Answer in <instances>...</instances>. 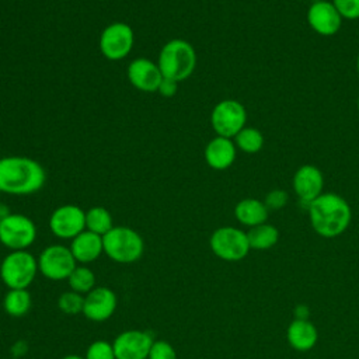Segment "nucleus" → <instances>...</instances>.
Here are the masks:
<instances>
[{
  "instance_id": "obj_30",
  "label": "nucleus",
  "mask_w": 359,
  "mask_h": 359,
  "mask_svg": "<svg viewBox=\"0 0 359 359\" xmlns=\"http://www.w3.org/2000/svg\"><path fill=\"white\" fill-rule=\"evenodd\" d=\"M289 202V194L285 189H272L265 195L264 203L269 210H279Z\"/></svg>"
},
{
  "instance_id": "obj_24",
  "label": "nucleus",
  "mask_w": 359,
  "mask_h": 359,
  "mask_svg": "<svg viewBox=\"0 0 359 359\" xmlns=\"http://www.w3.org/2000/svg\"><path fill=\"white\" fill-rule=\"evenodd\" d=\"M95 273L87 265H80L73 269V272L67 278V285L70 290H74L80 294H87L90 290L95 287Z\"/></svg>"
},
{
  "instance_id": "obj_14",
  "label": "nucleus",
  "mask_w": 359,
  "mask_h": 359,
  "mask_svg": "<svg viewBox=\"0 0 359 359\" xmlns=\"http://www.w3.org/2000/svg\"><path fill=\"white\" fill-rule=\"evenodd\" d=\"M307 22L310 28L323 36L335 35L342 24V17L334 7L332 1H314L307 10Z\"/></svg>"
},
{
  "instance_id": "obj_22",
  "label": "nucleus",
  "mask_w": 359,
  "mask_h": 359,
  "mask_svg": "<svg viewBox=\"0 0 359 359\" xmlns=\"http://www.w3.org/2000/svg\"><path fill=\"white\" fill-rule=\"evenodd\" d=\"M248 243L251 250H269L272 248L279 240V230L269 223H262L255 227H251L247 231Z\"/></svg>"
},
{
  "instance_id": "obj_18",
  "label": "nucleus",
  "mask_w": 359,
  "mask_h": 359,
  "mask_svg": "<svg viewBox=\"0 0 359 359\" xmlns=\"http://www.w3.org/2000/svg\"><path fill=\"white\" fill-rule=\"evenodd\" d=\"M69 248L77 264L88 265L97 261L101 254H104L102 236L95 234L90 230H84L73 240H70Z\"/></svg>"
},
{
  "instance_id": "obj_15",
  "label": "nucleus",
  "mask_w": 359,
  "mask_h": 359,
  "mask_svg": "<svg viewBox=\"0 0 359 359\" xmlns=\"http://www.w3.org/2000/svg\"><path fill=\"white\" fill-rule=\"evenodd\" d=\"M126 74L130 84L139 91L144 93H157L163 80V74L157 62H153L147 57L133 59L128 65Z\"/></svg>"
},
{
  "instance_id": "obj_12",
  "label": "nucleus",
  "mask_w": 359,
  "mask_h": 359,
  "mask_svg": "<svg viewBox=\"0 0 359 359\" xmlns=\"http://www.w3.org/2000/svg\"><path fill=\"white\" fill-rule=\"evenodd\" d=\"M154 339L149 331L126 330L112 341L116 359H147Z\"/></svg>"
},
{
  "instance_id": "obj_10",
  "label": "nucleus",
  "mask_w": 359,
  "mask_h": 359,
  "mask_svg": "<svg viewBox=\"0 0 359 359\" xmlns=\"http://www.w3.org/2000/svg\"><path fill=\"white\" fill-rule=\"evenodd\" d=\"M135 43V34L129 24L116 21L107 25L100 35V50L108 60L125 59Z\"/></svg>"
},
{
  "instance_id": "obj_32",
  "label": "nucleus",
  "mask_w": 359,
  "mask_h": 359,
  "mask_svg": "<svg viewBox=\"0 0 359 359\" xmlns=\"http://www.w3.org/2000/svg\"><path fill=\"white\" fill-rule=\"evenodd\" d=\"M296 317L299 320H307V314H309V309L306 306H297L296 309Z\"/></svg>"
},
{
  "instance_id": "obj_11",
  "label": "nucleus",
  "mask_w": 359,
  "mask_h": 359,
  "mask_svg": "<svg viewBox=\"0 0 359 359\" xmlns=\"http://www.w3.org/2000/svg\"><path fill=\"white\" fill-rule=\"evenodd\" d=\"M49 229L60 240H73L86 230V212L72 203L57 206L50 213Z\"/></svg>"
},
{
  "instance_id": "obj_19",
  "label": "nucleus",
  "mask_w": 359,
  "mask_h": 359,
  "mask_svg": "<svg viewBox=\"0 0 359 359\" xmlns=\"http://www.w3.org/2000/svg\"><path fill=\"white\" fill-rule=\"evenodd\" d=\"M286 339L289 345L299 351V352H307L317 344L318 332L313 323L309 320H293L287 330H286Z\"/></svg>"
},
{
  "instance_id": "obj_6",
  "label": "nucleus",
  "mask_w": 359,
  "mask_h": 359,
  "mask_svg": "<svg viewBox=\"0 0 359 359\" xmlns=\"http://www.w3.org/2000/svg\"><path fill=\"white\" fill-rule=\"evenodd\" d=\"M36 240V226L22 213H10L0 220V244L10 251L28 250Z\"/></svg>"
},
{
  "instance_id": "obj_17",
  "label": "nucleus",
  "mask_w": 359,
  "mask_h": 359,
  "mask_svg": "<svg viewBox=\"0 0 359 359\" xmlns=\"http://www.w3.org/2000/svg\"><path fill=\"white\" fill-rule=\"evenodd\" d=\"M203 156L210 168L222 171L233 165L237 156V147L233 139L216 135L208 142Z\"/></svg>"
},
{
  "instance_id": "obj_21",
  "label": "nucleus",
  "mask_w": 359,
  "mask_h": 359,
  "mask_svg": "<svg viewBox=\"0 0 359 359\" xmlns=\"http://www.w3.org/2000/svg\"><path fill=\"white\" fill-rule=\"evenodd\" d=\"M32 306L28 289H8L3 297V309L10 317H24Z\"/></svg>"
},
{
  "instance_id": "obj_36",
  "label": "nucleus",
  "mask_w": 359,
  "mask_h": 359,
  "mask_svg": "<svg viewBox=\"0 0 359 359\" xmlns=\"http://www.w3.org/2000/svg\"><path fill=\"white\" fill-rule=\"evenodd\" d=\"M356 105H358V111H359V98H358V104Z\"/></svg>"
},
{
  "instance_id": "obj_34",
  "label": "nucleus",
  "mask_w": 359,
  "mask_h": 359,
  "mask_svg": "<svg viewBox=\"0 0 359 359\" xmlns=\"http://www.w3.org/2000/svg\"><path fill=\"white\" fill-rule=\"evenodd\" d=\"M60 359H84V356H80V355H74V353H70V355H66Z\"/></svg>"
},
{
  "instance_id": "obj_9",
  "label": "nucleus",
  "mask_w": 359,
  "mask_h": 359,
  "mask_svg": "<svg viewBox=\"0 0 359 359\" xmlns=\"http://www.w3.org/2000/svg\"><path fill=\"white\" fill-rule=\"evenodd\" d=\"M77 262L69 247L63 244L46 245L38 257L39 273L49 280H67Z\"/></svg>"
},
{
  "instance_id": "obj_28",
  "label": "nucleus",
  "mask_w": 359,
  "mask_h": 359,
  "mask_svg": "<svg viewBox=\"0 0 359 359\" xmlns=\"http://www.w3.org/2000/svg\"><path fill=\"white\" fill-rule=\"evenodd\" d=\"M147 359H177V352L168 341L154 339Z\"/></svg>"
},
{
  "instance_id": "obj_5",
  "label": "nucleus",
  "mask_w": 359,
  "mask_h": 359,
  "mask_svg": "<svg viewBox=\"0 0 359 359\" xmlns=\"http://www.w3.org/2000/svg\"><path fill=\"white\" fill-rule=\"evenodd\" d=\"M38 272V258L28 250L10 251L0 262V280L7 289H28Z\"/></svg>"
},
{
  "instance_id": "obj_23",
  "label": "nucleus",
  "mask_w": 359,
  "mask_h": 359,
  "mask_svg": "<svg viewBox=\"0 0 359 359\" xmlns=\"http://www.w3.org/2000/svg\"><path fill=\"white\" fill-rule=\"evenodd\" d=\"M114 227V219L104 206H93L86 210V230L104 236Z\"/></svg>"
},
{
  "instance_id": "obj_33",
  "label": "nucleus",
  "mask_w": 359,
  "mask_h": 359,
  "mask_svg": "<svg viewBox=\"0 0 359 359\" xmlns=\"http://www.w3.org/2000/svg\"><path fill=\"white\" fill-rule=\"evenodd\" d=\"M11 212L8 210V206L4 205V203H0V220L4 219L7 215H10Z\"/></svg>"
},
{
  "instance_id": "obj_2",
  "label": "nucleus",
  "mask_w": 359,
  "mask_h": 359,
  "mask_svg": "<svg viewBox=\"0 0 359 359\" xmlns=\"http://www.w3.org/2000/svg\"><path fill=\"white\" fill-rule=\"evenodd\" d=\"M307 212L313 230L324 238L341 236L352 220L348 201L334 192H323L307 205Z\"/></svg>"
},
{
  "instance_id": "obj_1",
  "label": "nucleus",
  "mask_w": 359,
  "mask_h": 359,
  "mask_svg": "<svg viewBox=\"0 0 359 359\" xmlns=\"http://www.w3.org/2000/svg\"><path fill=\"white\" fill-rule=\"evenodd\" d=\"M46 182L43 167L25 156H6L0 158V192L8 195H31Z\"/></svg>"
},
{
  "instance_id": "obj_29",
  "label": "nucleus",
  "mask_w": 359,
  "mask_h": 359,
  "mask_svg": "<svg viewBox=\"0 0 359 359\" xmlns=\"http://www.w3.org/2000/svg\"><path fill=\"white\" fill-rule=\"evenodd\" d=\"M342 20H359V0H332Z\"/></svg>"
},
{
  "instance_id": "obj_16",
  "label": "nucleus",
  "mask_w": 359,
  "mask_h": 359,
  "mask_svg": "<svg viewBox=\"0 0 359 359\" xmlns=\"http://www.w3.org/2000/svg\"><path fill=\"white\" fill-rule=\"evenodd\" d=\"M292 185L297 198L309 205L323 194L324 175L318 167L313 164H303L296 170Z\"/></svg>"
},
{
  "instance_id": "obj_25",
  "label": "nucleus",
  "mask_w": 359,
  "mask_h": 359,
  "mask_svg": "<svg viewBox=\"0 0 359 359\" xmlns=\"http://www.w3.org/2000/svg\"><path fill=\"white\" fill-rule=\"evenodd\" d=\"M236 147L247 154H255L264 147V135L252 126L243 128L234 137H233Z\"/></svg>"
},
{
  "instance_id": "obj_20",
  "label": "nucleus",
  "mask_w": 359,
  "mask_h": 359,
  "mask_svg": "<svg viewBox=\"0 0 359 359\" xmlns=\"http://www.w3.org/2000/svg\"><path fill=\"white\" fill-rule=\"evenodd\" d=\"M234 216L238 223L251 229L258 224L266 223L269 209L266 208L264 201H259L257 198H244L237 202L234 208Z\"/></svg>"
},
{
  "instance_id": "obj_26",
  "label": "nucleus",
  "mask_w": 359,
  "mask_h": 359,
  "mask_svg": "<svg viewBox=\"0 0 359 359\" xmlns=\"http://www.w3.org/2000/svg\"><path fill=\"white\" fill-rule=\"evenodd\" d=\"M84 294L74 290H66L57 297V307L66 316H77L83 313Z\"/></svg>"
},
{
  "instance_id": "obj_13",
  "label": "nucleus",
  "mask_w": 359,
  "mask_h": 359,
  "mask_svg": "<svg viewBox=\"0 0 359 359\" xmlns=\"http://www.w3.org/2000/svg\"><path fill=\"white\" fill-rule=\"evenodd\" d=\"M118 306L116 293L107 286H95L87 294H84L83 316L94 323H102L109 320Z\"/></svg>"
},
{
  "instance_id": "obj_3",
  "label": "nucleus",
  "mask_w": 359,
  "mask_h": 359,
  "mask_svg": "<svg viewBox=\"0 0 359 359\" xmlns=\"http://www.w3.org/2000/svg\"><path fill=\"white\" fill-rule=\"evenodd\" d=\"M157 65L163 77L180 83L194 73L196 67V52L185 39H170L160 49Z\"/></svg>"
},
{
  "instance_id": "obj_27",
  "label": "nucleus",
  "mask_w": 359,
  "mask_h": 359,
  "mask_svg": "<svg viewBox=\"0 0 359 359\" xmlns=\"http://www.w3.org/2000/svg\"><path fill=\"white\" fill-rule=\"evenodd\" d=\"M84 359H116L112 342L105 339L93 341L86 349Z\"/></svg>"
},
{
  "instance_id": "obj_4",
  "label": "nucleus",
  "mask_w": 359,
  "mask_h": 359,
  "mask_svg": "<svg viewBox=\"0 0 359 359\" xmlns=\"http://www.w3.org/2000/svg\"><path fill=\"white\" fill-rule=\"evenodd\" d=\"M104 254L116 264H133L144 252L142 236L128 226H114L102 236Z\"/></svg>"
},
{
  "instance_id": "obj_31",
  "label": "nucleus",
  "mask_w": 359,
  "mask_h": 359,
  "mask_svg": "<svg viewBox=\"0 0 359 359\" xmlns=\"http://www.w3.org/2000/svg\"><path fill=\"white\" fill-rule=\"evenodd\" d=\"M177 87H178V83H177V81H174V80H171V79L163 77V80H161V83H160V86H158L157 93H160L163 97L170 98V97H172V95L177 93Z\"/></svg>"
},
{
  "instance_id": "obj_8",
  "label": "nucleus",
  "mask_w": 359,
  "mask_h": 359,
  "mask_svg": "<svg viewBox=\"0 0 359 359\" xmlns=\"http://www.w3.org/2000/svg\"><path fill=\"white\" fill-rule=\"evenodd\" d=\"M247 109L237 100L219 101L210 114V125L217 136L233 139L247 125Z\"/></svg>"
},
{
  "instance_id": "obj_7",
  "label": "nucleus",
  "mask_w": 359,
  "mask_h": 359,
  "mask_svg": "<svg viewBox=\"0 0 359 359\" xmlns=\"http://www.w3.org/2000/svg\"><path fill=\"white\" fill-rule=\"evenodd\" d=\"M209 245L217 258L227 262L241 261L251 250L247 233L233 226L216 229L209 238Z\"/></svg>"
},
{
  "instance_id": "obj_35",
  "label": "nucleus",
  "mask_w": 359,
  "mask_h": 359,
  "mask_svg": "<svg viewBox=\"0 0 359 359\" xmlns=\"http://www.w3.org/2000/svg\"><path fill=\"white\" fill-rule=\"evenodd\" d=\"M356 70H358V74H359V55H358V59H356Z\"/></svg>"
}]
</instances>
